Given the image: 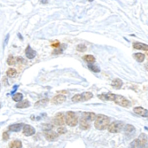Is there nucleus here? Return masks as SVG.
Here are the masks:
<instances>
[{"mask_svg":"<svg viewBox=\"0 0 148 148\" xmlns=\"http://www.w3.org/2000/svg\"><path fill=\"white\" fill-rule=\"evenodd\" d=\"M110 126V119L107 115L99 114L95 120L94 127L99 130H105Z\"/></svg>","mask_w":148,"mask_h":148,"instance_id":"1","label":"nucleus"},{"mask_svg":"<svg viewBox=\"0 0 148 148\" xmlns=\"http://www.w3.org/2000/svg\"><path fill=\"white\" fill-rule=\"evenodd\" d=\"M93 97V94L90 92H85V93L81 94V98H82V101H88Z\"/></svg>","mask_w":148,"mask_h":148,"instance_id":"21","label":"nucleus"},{"mask_svg":"<svg viewBox=\"0 0 148 148\" xmlns=\"http://www.w3.org/2000/svg\"><path fill=\"white\" fill-rule=\"evenodd\" d=\"M76 49H77V51H79V52H83V51H85L87 49V47L84 44H79L78 46L76 47Z\"/></svg>","mask_w":148,"mask_h":148,"instance_id":"27","label":"nucleus"},{"mask_svg":"<svg viewBox=\"0 0 148 148\" xmlns=\"http://www.w3.org/2000/svg\"><path fill=\"white\" fill-rule=\"evenodd\" d=\"M133 48L135 49H140V50L147 51L148 50V45L142 43V42H134L133 43Z\"/></svg>","mask_w":148,"mask_h":148,"instance_id":"13","label":"nucleus"},{"mask_svg":"<svg viewBox=\"0 0 148 148\" xmlns=\"http://www.w3.org/2000/svg\"><path fill=\"white\" fill-rule=\"evenodd\" d=\"M115 96L116 94H114L112 93H108V94H102L99 95V98L101 99L102 101H114V99H115Z\"/></svg>","mask_w":148,"mask_h":148,"instance_id":"7","label":"nucleus"},{"mask_svg":"<svg viewBox=\"0 0 148 148\" xmlns=\"http://www.w3.org/2000/svg\"><path fill=\"white\" fill-rule=\"evenodd\" d=\"M6 74H7V75L10 76V77H14V76L17 74V71H16V69H14V68H9V69L7 70Z\"/></svg>","mask_w":148,"mask_h":148,"instance_id":"25","label":"nucleus"},{"mask_svg":"<svg viewBox=\"0 0 148 148\" xmlns=\"http://www.w3.org/2000/svg\"><path fill=\"white\" fill-rule=\"evenodd\" d=\"M65 117H66V124L67 125L70 126V127H75L78 124V117H77L75 113L72 112V111L67 112Z\"/></svg>","mask_w":148,"mask_h":148,"instance_id":"2","label":"nucleus"},{"mask_svg":"<svg viewBox=\"0 0 148 148\" xmlns=\"http://www.w3.org/2000/svg\"><path fill=\"white\" fill-rule=\"evenodd\" d=\"M30 106V102L28 101L27 100H24V101H22L21 102H18V103L16 105L17 108H26Z\"/></svg>","mask_w":148,"mask_h":148,"instance_id":"18","label":"nucleus"},{"mask_svg":"<svg viewBox=\"0 0 148 148\" xmlns=\"http://www.w3.org/2000/svg\"><path fill=\"white\" fill-rule=\"evenodd\" d=\"M25 125H23V123H17V124H14V125H11L9 127V130L12 132H18L21 130V128H23Z\"/></svg>","mask_w":148,"mask_h":148,"instance_id":"14","label":"nucleus"},{"mask_svg":"<svg viewBox=\"0 0 148 148\" xmlns=\"http://www.w3.org/2000/svg\"><path fill=\"white\" fill-rule=\"evenodd\" d=\"M53 123L57 126H63L66 123V117L64 116L63 114L59 113L57 114L53 119Z\"/></svg>","mask_w":148,"mask_h":148,"instance_id":"5","label":"nucleus"},{"mask_svg":"<svg viewBox=\"0 0 148 148\" xmlns=\"http://www.w3.org/2000/svg\"><path fill=\"white\" fill-rule=\"evenodd\" d=\"M45 135V138H46L47 140H49V141H52V140H55V139H57V137H58V134L57 133H55V132H46V133H44Z\"/></svg>","mask_w":148,"mask_h":148,"instance_id":"12","label":"nucleus"},{"mask_svg":"<svg viewBox=\"0 0 148 148\" xmlns=\"http://www.w3.org/2000/svg\"><path fill=\"white\" fill-rule=\"evenodd\" d=\"M133 112L135 113V114H139V115H140V116L148 117V110L141 108V107H136V108H133Z\"/></svg>","mask_w":148,"mask_h":148,"instance_id":"9","label":"nucleus"},{"mask_svg":"<svg viewBox=\"0 0 148 148\" xmlns=\"http://www.w3.org/2000/svg\"><path fill=\"white\" fill-rule=\"evenodd\" d=\"M122 81L121 79H114V81H112V86L114 87V88L120 89L121 87H122Z\"/></svg>","mask_w":148,"mask_h":148,"instance_id":"16","label":"nucleus"},{"mask_svg":"<svg viewBox=\"0 0 148 148\" xmlns=\"http://www.w3.org/2000/svg\"><path fill=\"white\" fill-rule=\"evenodd\" d=\"M126 125L124 124L123 121H114V122L111 123L109 127H108V131L110 133H116L121 132L123 128H125Z\"/></svg>","mask_w":148,"mask_h":148,"instance_id":"3","label":"nucleus"},{"mask_svg":"<svg viewBox=\"0 0 148 148\" xmlns=\"http://www.w3.org/2000/svg\"><path fill=\"white\" fill-rule=\"evenodd\" d=\"M10 148H22V142L19 140H14L10 143Z\"/></svg>","mask_w":148,"mask_h":148,"instance_id":"19","label":"nucleus"},{"mask_svg":"<svg viewBox=\"0 0 148 148\" xmlns=\"http://www.w3.org/2000/svg\"><path fill=\"white\" fill-rule=\"evenodd\" d=\"M88 68H89V69L92 70V71H93V72H94V73H98V72H100V71H101V70H100V68H98L97 66H95V65H90V64H89Z\"/></svg>","mask_w":148,"mask_h":148,"instance_id":"28","label":"nucleus"},{"mask_svg":"<svg viewBox=\"0 0 148 148\" xmlns=\"http://www.w3.org/2000/svg\"><path fill=\"white\" fill-rule=\"evenodd\" d=\"M23 133L26 136H31L36 133V130L32 126L30 125H25L23 128Z\"/></svg>","mask_w":148,"mask_h":148,"instance_id":"6","label":"nucleus"},{"mask_svg":"<svg viewBox=\"0 0 148 148\" xmlns=\"http://www.w3.org/2000/svg\"><path fill=\"white\" fill-rule=\"evenodd\" d=\"M66 101V96L62 94H58L55 97L52 98L51 100V103L52 104H55V105H58V104H61L62 102H64Z\"/></svg>","mask_w":148,"mask_h":148,"instance_id":"8","label":"nucleus"},{"mask_svg":"<svg viewBox=\"0 0 148 148\" xmlns=\"http://www.w3.org/2000/svg\"><path fill=\"white\" fill-rule=\"evenodd\" d=\"M8 139H9V133H6V132H4V133H3V140H7Z\"/></svg>","mask_w":148,"mask_h":148,"instance_id":"31","label":"nucleus"},{"mask_svg":"<svg viewBox=\"0 0 148 148\" xmlns=\"http://www.w3.org/2000/svg\"><path fill=\"white\" fill-rule=\"evenodd\" d=\"M80 127L81 129L87 130L88 128H90V123L89 121H87V120H85L84 118L81 117V119L80 120Z\"/></svg>","mask_w":148,"mask_h":148,"instance_id":"15","label":"nucleus"},{"mask_svg":"<svg viewBox=\"0 0 148 148\" xmlns=\"http://www.w3.org/2000/svg\"><path fill=\"white\" fill-rule=\"evenodd\" d=\"M7 63H8L9 65H14V64H16V59L11 55V56L8 58V60H7Z\"/></svg>","mask_w":148,"mask_h":148,"instance_id":"29","label":"nucleus"},{"mask_svg":"<svg viewBox=\"0 0 148 148\" xmlns=\"http://www.w3.org/2000/svg\"><path fill=\"white\" fill-rule=\"evenodd\" d=\"M83 59H84V61H87V62H89V63H93V62H94L95 61L94 56H93V55H84V56H83Z\"/></svg>","mask_w":148,"mask_h":148,"instance_id":"22","label":"nucleus"},{"mask_svg":"<svg viewBox=\"0 0 148 148\" xmlns=\"http://www.w3.org/2000/svg\"><path fill=\"white\" fill-rule=\"evenodd\" d=\"M72 101L73 102H78V101H82V98H81V94H75L72 97Z\"/></svg>","mask_w":148,"mask_h":148,"instance_id":"24","label":"nucleus"},{"mask_svg":"<svg viewBox=\"0 0 148 148\" xmlns=\"http://www.w3.org/2000/svg\"><path fill=\"white\" fill-rule=\"evenodd\" d=\"M22 99H23V94H20V93L16 94L13 96V101H14L21 102L22 101Z\"/></svg>","mask_w":148,"mask_h":148,"instance_id":"23","label":"nucleus"},{"mask_svg":"<svg viewBox=\"0 0 148 148\" xmlns=\"http://www.w3.org/2000/svg\"><path fill=\"white\" fill-rule=\"evenodd\" d=\"M57 132H58V133H59V134H63V133H65L66 132H67V129H66L65 127H59V128H58Z\"/></svg>","mask_w":148,"mask_h":148,"instance_id":"30","label":"nucleus"},{"mask_svg":"<svg viewBox=\"0 0 148 148\" xmlns=\"http://www.w3.org/2000/svg\"><path fill=\"white\" fill-rule=\"evenodd\" d=\"M49 101V100L48 99H44V100H41V101H38L37 102H36V104H35V106L36 107H39V106H43V105H45V104L47 103V102Z\"/></svg>","mask_w":148,"mask_h":148,"instance_id":"26","label":"nucleus"},{"mask_svg":"<svg viewBox=\"0 0 148 148\" xmlns=\"http://www.w3.org/2000/svg\"><path fill=\"white\" fill-rule=\"evenodd\" d=\"M82 118H84L85 120H87V121H93L94 120H96L97 116H96V114L94 113H92V112H85L82 114Z\"/></svg>","mask_w":148,"mask_h":148,"instance_id":"10","label":"nucleus"},{"mask_svg":"<svg viewBox=\"0 0 148 148\" xmlns=\"http://www.w3.org/2000/svg\"><path fill=\"white\" fill-rule=\"evenodd\" d=\"M133 58L139 62H142L145 60V55L142 53H136L133 55Z\"/></svg>","mask_w":148,"mask_h":148,"instance_id":"20","label":"nucleus"},{"mask_svg":"<svg viewBox=\"0 0 148 148\" xmlns=\"http://www.w3.org/2000/svg\"><path fill=\"white\" fill-rule=\"evenodd\" d=\"M25 54H26V56L28 57V59H33L36 55V51H35L34 49H32V48L30 46V45L26 48Z\"/></svg>","mask_w":148,"mask_h":148,"instance_id":"11","label":"nucleus"},{"mask_svg":"<svg viewBox=\"0 0 148 148\" xmlns=\"http://www.w3.org/2000/svg\"><path fill=\"white\" fill-rule=\"evenodd\" d=\"M60 46V43L58 42H56V43H52V47H55V48H58Z\"/></svg>","mask_w":148,"mask_h":148,"instance_id":"32","label":"nucleus"},{"mask_svg":"<svg viewBox=\"0 0 148 148\" xmlns=\"http://www.w3.org/2000/svg\"><path fill=\"white\" fill-rule=\"evenodd\" d=\"M124 130H125V133H127V135H131L132 133H133L134 132H135V128H134V127L132 125H126L125 128H124Z\"/></svg>","mask_w":148,"mask_h":148,"instance_id":"17","label":"nucleus"},{"mask_svg":"<svg viewBox=\"0 0 148 148\" xmlns=\"http://www.w3.org/2000/svg\"><path fill=\"white\" fill-rule=\"evenodd\" d=\"M114 102L118 105L121 107H124V108H127L130 105V101L127 99H126L125 97H123L121 95H116L115 96V99H114Z\"/></svg>","mask_w":148,"mask_h":148,"instance_id":"4","label":"nucleus"}]
</instances>
